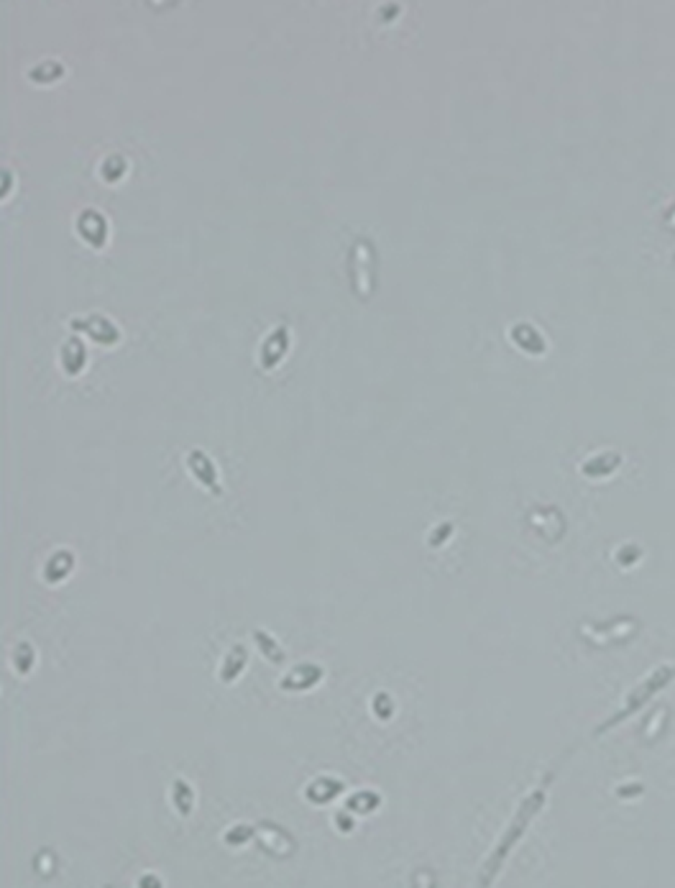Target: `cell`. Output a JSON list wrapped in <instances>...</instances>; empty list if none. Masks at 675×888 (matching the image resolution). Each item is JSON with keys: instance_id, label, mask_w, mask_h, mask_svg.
<instances>
[{"instance_id": "cell-12", "label": "cell", "mask_w": 675, "mask_h": 888, "mask_svg": "<svg viewBox=\"0 0 675 888\" xmlns=\"http://www.w3.org/2000/svg\"><path fill=\"white\" fill-rule=\"evenodd\" d=\"M13 664H16V668H19V673H28V671H31V664H33V651H31V645H28V643H21L19 648H16V656H13Z\"/></svg>"}, {"instance_id": "cell-2", "label": "cell", "mask_w": 675, "mask_h": 888, "mask_svg": "<svg viewBox=\"0 0 675 888\" xmlns=\"http://www.w3.org/2000/svg\"><path fill=\"white\" fill-rule=\"evenodd\" d=\"M72 326H75L77 331H85L90 338H93V341H98V344L112 346V344H115V341H118V331H115V326H112L110 320H105V318L75 320Z\"/></svg>"}, {"instance_id": "cell-9", "label": "cell", "mask_w": 675, "mask_h": 888, "mask_svg": "<svg viewBox=\"0 0 675 888\" xmlns=\"http://www.w3.org/2000/svg\"><path fill=\"white\" fill-rule=\"evenodd\" d=\"M253 640H256V645H258V651H261V656L266 658V661H271V664H284V651H281L279 645H276V640L271 638L269 632H263V630H256L253 632Z\"/></svg>"}, {"instance_id": "cell-3", "label": "cell", "mask_w": 675, "mask_h": 888, "mask_svg": "<svg viewBox=\"0 0 675 888\" xmlns=\"http://www.w3.org/2000/svg\"><path fill=\"white\" fill-rule=\"evenodd\" d=\"M287 346H289V333H287V328H276V331L269 336V341H266V344H263V349H261V366H263V369H271V366H276V363H279V358L284 356Z\"/></svg>"}, {"instance_id": "cell-6", "label": "cell", "mask_w": 675, "mask_h": 888, "mask_svg": "<svg viewBox=\"0 0 675 888\" xmlns=\"http://www.w3.org/2000/svg\"><path fill=\"white\" fill-rule=\"evenodd\" d=\"M340 791H343V783L335 781V778H318L315 783L307 786L305 794H307V799L313 801V804H328V801L335 799Z\"/></svg>"}, {"instance_id": "cell-7", "label": "cell", "mask_w": 675, "mask_h": 888, "mask_svg": "<svg viewBox=\"0 0 675 888\" xmlns=\"http://www.w3.org/2000/svg\"><path fill=\"white\" fill-rule=\"evenodd\" d=\"M172 799H174V807L182 817H189L194 807V791L187 781H174V788H172Z\"/></svg>"}, {"instance_id": "cell-11", "label": "cell", "mask_w": 675, "mask_h": 888, "mask_svg": "<svg viewBox=\"0 0 675 888\" xmlns=\"http://www.w3.org/2000/svg\"><path fill=\"white\" fill-rule=\"evenodd\" d=\"M345 807H348L350 812H356V814H369V812H374V809L379 807V796H376L374 791H358V794L350 796Z\"/></svg>"}, {"instance_id": "cell-4", "label": "cell", "mask_w": 675, "mask_h": 888, "mask_svg": "<svg viewBox=\"0 0 675 888\" xmlns=\"http://www.w3.org/2000/svg\"><path fill=\"white\" fill-rule=\"evenodd\" d=\"M189 471H192L194 476H197V482L200 484H205L207 489H210V492H215V495H218L220 492V487H218V479H215V466H213V461H210V458L205 456V453H200V450H192V453H189Z\"/></svg>"}, {"instance_id": "cell-14", "label": "cell", "mask_w": 675, "mask_h": 888, "mask_svg": "<svg viewBox=\"0 0 675 888\" xmlns=\"http://www.w3.org/2000/svg\"><path fill=\"white\" fill-rule=\"evenodd\" d=\"M335 827H338V830H340V832H345V835H348L350 830H353V820H350V817H348V814H345V812H338V814H335Z\"/></svg>"}, {"instance_id": "cell-13", "label": "cell", "mask_w": 675, "mask_h": 888, "mask_svg": "<svg viewBox=\"0 0 675 888\" xmlns=\"http://www.w3.org/2000/svg\"><path fill=\"white\" fill-rule=\"evenodd\" d=\"M251 837H253V830L246 825H236L233 830L225 832V842L228 845H244L246 840H251Z\"/></svg>"}, {"instance_id": "cell-8", "label": "cell", "mask_w": 675, "mask_h": 888, "mask_svg": "<svg viewBox=\"0 0 675 888\" xmlns=\"http://www.w3.org/2000/svg\"><path fill=\"white\" fill-rule=\"evenodd\" d=\"M62 363L67 374H77L85 366V349H82L80 341H75V338L67 341V346L62 349Z\"/></svg>"}, {"instance_id": "cell-10", "label": "cell", "mask_w": 675, "mask_h": 888, "mask_svg": "<svg viewBox=\"0 0 675 888\" xmlns=\"http://www.w3.org/2000/svg\"><path fill=\"white\" fill-rule=\"evenodd\" d=\"M69 569H72V556H69V553H56V556L49 561V566H46V571H44L46 582L49 584L62 582L64 576L69 574Z\"/></svg>"}, {"instance_id": "cell-5", "label": "cell", "mask_w": 675, "mask_h": 888, "mask_svg": "<svg viewBox=\"0 0 675 888\" xmlns=\"http://www.w3.org/2000/svg\"><path fill=\"white\" fill-rule=\"evenodd\" d=\"M246 664H248V653H246V648L244 645H233L231 653H228L225 661H223V668H220V681L233 683L238 676L244 673Z\"/></svg>"}, {"instance_id": "cell-1", "label": "cell", "mask_w": 675, "mask_h": 888, "mask_svg": "<svg viewBox=\"0 0 675 888\" xmlns=\"http://www.w3.org/2000/svg\"><path fill=\"white\" fill-rule=\"evenodd\" d=\"M323 681V668L315 664H302L297 668L289 671L284 678L279 681V688L284 691H292V694H300V691H307V688L318 686Z\"/></svg>"}]
</instances>
